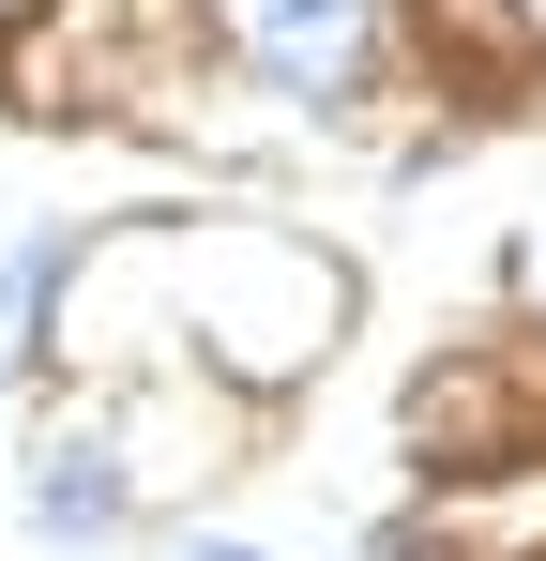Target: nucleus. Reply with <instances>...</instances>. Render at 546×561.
<instances>
[{"label":"nucleus","instance_id":"nucleus-1","mask_svg":"<svg viewBox=\"0 0 546 561\" xmlns=\"http://www.w3.org/2000/svg\"><path fill=\"white\" fill-rule=\"evenodd\" d=\"M243 46H259L288 92H334L364 61V0H243Z\"/></svg>","mask_w":546,"mask_h":561},{"label":"nucleus","instance_id":"nucleus-2","mask_svg":"<svg viewBox=\"0 0 546 561\" xmlns=\"http://www.w3.org/2000/svg\"><path fill=\"white\" fill-rule=\"evenodd\" d=\"M46 531H106L122 516V485H106V456H46V501H31Z\"/></svg>","mask_w":546,"mask_h":561},{"label":"nucleus","instance_id":"nucleus-3","mask_svg":"<svg viewBox=\"0 0 546 561\" xmlns=\"http://www.w3.org/2000/svg\"><path fill=\"white\" fill-rule=\"evenodd\" d=\"M501 15H516V31H546V0H501Z\"/></svg>","mask_w":546,"mask_h":561},{"label":"nucleus","instance_id":"nucleus-4","mask_svg":"<svg viewBox=\"0 0 546 561\" xmlns=\"http://www.w3.org/2000/svg\"><path fill=\"white\" fill-rule=\"evenodd\" d=\"M0 15H15V0H0Z\"/></svg>","mask_w":546,"mask_h":561}]
</instances>
